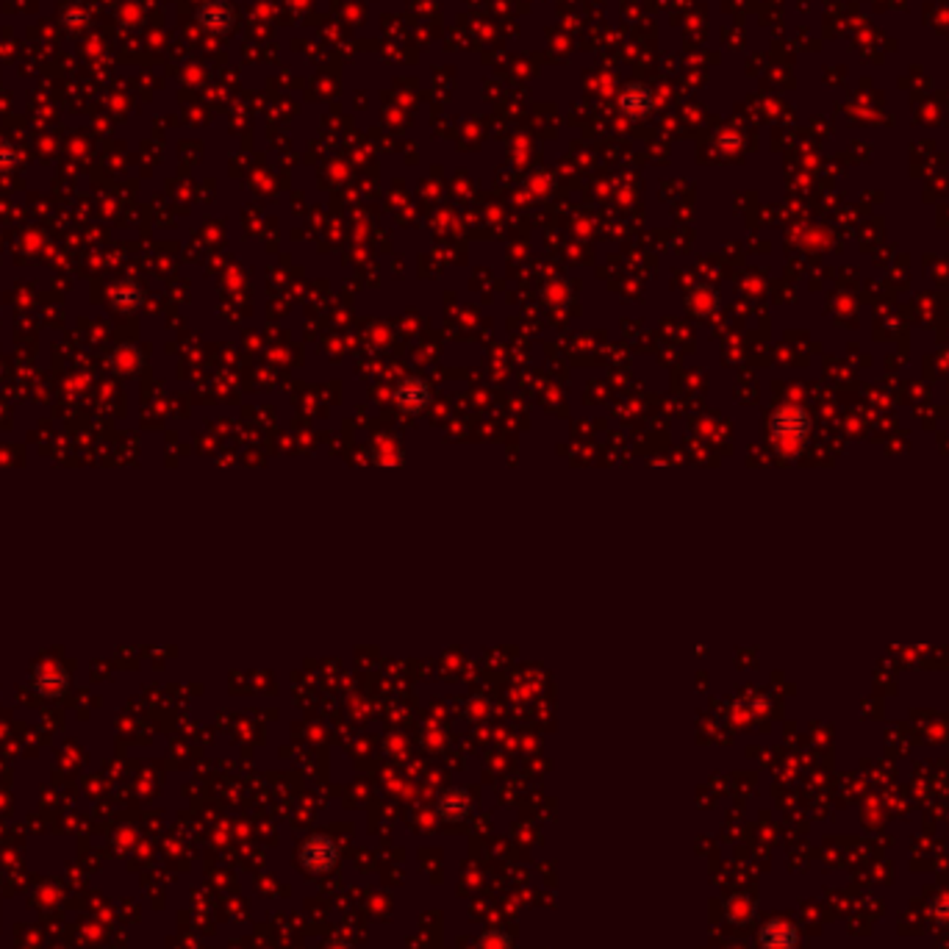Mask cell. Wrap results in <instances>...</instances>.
I'll use <instances>...</instances> for the list:
<instances>
[{
  "label": "cell",
  "mask_w": 949,
  "mask_h": 949,
  "mask_svg": "<svg viewBox=\"0 0 949 949\" xmlns=\"http://www.w3.org/2000/svg\"><path fill=\"white\" fill-rule=\"evenodd\" d=\"M328 949H353V946H350L347 941H334L331 946H328Z\"/></svg>",
  "instance_id": "30bf717a"
},
{
  "label": "cell",
  "mask_w": 949,
  "mask_h": 949,
  "mask_svg": "<svg viewBox=\"0 0 949 949\" xmlns=\"http://www.w3.org/2000/svg\"><path fill=\"white\" fill-rule=\"evenodd\" d=\"M619 109L628 117H644L652 112V95L644 84H630L619 92Z\"/></svg>",
  "instance_id": "5b68a950"
},
{
  "label": "cell",
  "mask_w": 949,
  "mask_h": 949,
  "mask_svg": "<svg viewBox=\"0 0 949 949\" xmlns=\"http://www.w3.org/2000/svg\"><path fill=\"white\" fill-rule=\"evenodd\" d=\"M67 686V677L65 675H58V677H42V672H39V677H36V691H42V694H58L61 689H65Z\"/></svg>",
  "instance_id": "ba28073f"
},
{
  "label": "cell",
  "mask_w": 949,
  "mask_h": 949,
  "mask_svg": "<svg viewBox=\"0 0 949 949\" xmlns=\"http://www.w3.org/2000/svg\"><path fill=\"white\" fill-rule=\"evenodd\" d=\"M933 919L941 922V924H949V897L946 899H938L933 905Z\"/></svg>",
  "instance_id": "9c48e42d"
},
{
  "label": "cell",
  "mask_w": 949,
  "mask_h": 949,
  "mask_svg": "<svg viewBox=\"0 0 949 949\" xmlns=\"http://www.w3.org/2000/svg\"><path fill=\"white\" fill-rule=\"evenodd\" d=\"M300 863L303 869L314 872V875H325L331 872L334 866L339 863V844L325 836V833H317V836H308L303 844H300Z\"/></svg>",
  "instance_id": "7a4b0ae2"
},
{
  "label": "cell",
  "mask_w": 949,
  "mask_h": 949,
  "mask_svg": "<svg viewBox=\"0 0 949 949\" xmlns=\"http://www.w3.org/2000/svg\"><path fill=\"white\" fill-rule=\"evenodd\" d=\"M474 949H511V936L505 930H486Z\"/></svg>",
  "instance_id": "52a82bcc"
},
{
  "label": "cell",
  "mask_w": 949,
  "mask_h": 949,
  "mask_svg": "<svg viewBox=\"0 0 949 949\" xmlns=\"http://www.w3.org/2000/svg\"><path fill=\"white\" fill-rule=\"evenodd\" d=\"M197 19H200V26H203L205 31L225 34V31L234 28L236 14H234L231 4H225V0H209V4H203V6L197 9Z\"/></svg>",
  "instance_id": "277c9868"
},
{
  "label": "cell",
  "mask_w": 949,
  "mask_h": 949,
  "mask_svg": "<svg viewBox=\"0 0 949 949\" xmlns=\"http://www.w3.org/2000/svg\"><path fill=\"white\" fill-rule=\"evenodd\" d=\"M758 944L760 949H797L799 946V933L791 922L783 919H772L760 927L758 933Z\"/></svg>",
  "instance_id": "3957f363"
},
{
  "label": "cell",
  "mask_w": 949,
  "mask_h": 949,
  "mask_svg": "<svg viewBox=\"0 0 949 949\" xmlns=\"http://www.w3.org/2000/svg\"><path fill=\"white\" fill-rule=\"evenodd\" d=\"M472 811V799L464 789H452V791H444L436 802V814L444 819V822H464L467 814Z\"/></svg>",
  "instance_id": "8992f818"
},
{
  "label": "cell",
  "mask_w": 949,
  "mask_h": 949,
  "mask_svg": "<svg viewBox=\"0 0 949 949\" xmlns=\"http://www.w3.org/2000/svg\"><path fill=\"white\" fill-rule=\"evenodd\" d=\"M811 433V417L802 405H780L772 417V436L783 447H802Z\"/></svg>",
  "instance_id": "6da1fadb"
}]
</instances>
